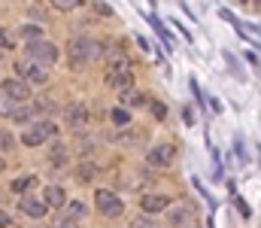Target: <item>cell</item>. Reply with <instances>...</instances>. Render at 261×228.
<instances>
[{
  "mask_svg": "<svg viewBox=\"0 0 261 228\" xmlns=\"http://www.w3.org/2000/svg\"><path fill=\"white\" fill-rule=\"evenodd\" d=\"M21 213L24 216H34V219H43L46 216V204L43 201H37V198H21Z\"/></svg>",
  "mask_w": 261,
  "mask_h": 228,
  "instance_id": "cell-11",
  "label": "cell"
},
{
  "mask_svg": "<svg viewBox=\"0 0 261 228\" xmlns=\"http://www.w3.org/2000/svg\"><path fill=\"white\" fill-rule=\"evenodd\" d=\"M152 113H155V119H164L167 116V107L164 104H152Z\"/></svg>",
  "mask_w": 261,
  "mask_h": 228,
  "instance_id": "cell-25",
  "label": "cell"
},
{
  "mask_svg": "<svg viewBox=\"0 0 261 228\" xmlns=\"http://www.w3.org/2000/svg\"><path fill=\"white\" fill-rule=\"evenodd\" d=\"M143 210L146 213H158V210H167L170 207V198L167 195H143Z\"/></svg>",
  "mask_w": 261,
  "mask_h": 228,
  "instance_id": "cell-9",
  "label": "cell"
},
{
  "mask_svg": "<svg viewBox=\"0 0 261 228\" xmlns=\"http://www.w3.org/2000/svg\"><path fill=\"white\" fill-rule=\"evenodd\" d=\"M243 3H249V0H243Z\"/></svg>",
  "mask_w": 261,
  "mask_h": 228,
  "instance_id": "cell-32",
  "label": "cell"
},
{
  "mask_svg": "<svg viewBox=\"0 0 261 228\" xmlns=\"http://www.w3.org/2000/svg\"><path fill=\"white\" fill-rule=\"evenodd\" d=\"M46 198H43V204L46 207H64L67 204V195H64V189L61 186H46V192H43Z\"/></svg>",
  "mask_w": 261,
  "mask_h": 228,
  "instance_id": "cell-12",
  "label": "cell"
},
{
  "mask_svg": "<svg viewBox=\"0 0 261 228\" xmlns=\"http://www.w3.org/2000/svg\"><path fill=\"white\" fill-rule=\"evenodd\" d=\"M34 186H37L34 176H18V180L12 183V192H28V189H34Z\"/></svg>",
  "mask_w": 261,
  "mask_h": 228,
  "instance_id": "cell-15",
  "label": "cell"
},
{
  "mask_svg": "<svg viewBox=\"0 0 261 228\" xmlns=\"http://www.w3.org/2000/svg\"><path fill=\"white\" fill-rule=\"evenodd\" d=\"M134 228H158L152 219H134Z\"/></svg>",
  "mask_w": 261,
  "mask_h": 228,
  "instance_id": "cell-26",
  "label": "cell"
},
{
  "mask_svg": "<svg viewBox=\"0 0 261 228\" xmlns=\"http://www.w3.org/2000/svg\"><path fill=\"white\" fill-rule=\"evenodd\" d=\"M12 110H15V100L0 97V116H12Z\"/></svg>",
  "mask_w": 261,
  "mask_h": 228,
  "instance_id": "cell-18",
  "label": "cell"
},
{
  "mask_svg": "<svg viewBox=\"0 0 261 228\" xmlns=\"http://www.w3.org/2000/svg\"><path fill=\"white\" fill-rule=\"evenodd\" d=\"M21 34H24L28 40H40V28H37V24H24V28H21Z\"/></svg>",
  "mask_w": 261,
  "mask_h": 228,
  "instance_id": "cell-20",
  "label": "cell"
},
{
  "mask_svg": "<svg viewBox=\"0 0 261 228\" xmlns=\"http://www.w3.org/2000/svg\"><path fill=\"white\" fill-rule=\"evenodd\" d=\"M94 204H97V210L103 213V216H122L125 213V204L119 201V195H113V192H107V189H100L97 195H94Z\"/></svg>",
  "mask_w": 261,
  "mask_h": 228,
  "instance_id": "cell-5",
  "label": "cell"
},
{
  "mask_svg": "<svg viewBox=\"0 0 261 228\" xmlns=\"http://www.w3.org/2000/svg\"><path fill=\"white\" fill-rule=\"evenodd\" d=\"M0 49H12V37L0 28Z\"/></svg>",
  "mask_w": 261,
  "mask_h": 228,
  "instance_id": "cell-24",
  "label": "cell"
},
{
  "mask_svg": "<svg viewBox=\"0 0 261 228\" xmlns=\"http://www.w3.org/2000/svg\"><path fill=\"white\" fill-rule=\"evenodd\" d=\"M173 152H176L173 146H167V143H164V146H152L146 158H149V164H155V167H164V164H170V161H173Z\"/></svg>",
  "mask_w": 261,
  "mask_h": 228,
  "instance_id": "cell-8",
  "label": "cell"
},
{
  "mask_svg": "<svg viewBox=\"0 0 261 228\" xmlns=\"http://www.w3.org/2000/svg\"><path fill=\"white\" fill-rule=\"evenodd\" d=\"M49 3H52L55 9H61V12H70V9H76L82 0H49Z\"/></svg>",
  "mask_w": 261,
  "mask_h": 228,
  "instance_id": "cell-16",
  "label": "cell"
},
{
  "mask_svg": "<svg viewBox=\"0 0 261 228\" xmlns=\"http://www.w3.org/2000/svg\"><path fill=\"white\" fill-rule=\"evenodd\" d=\"M76 216H85V204L82 201H73L70 204V219H76Z\"/></svg>",
  "mask_w": 261,
  "mask_h": 228,
  "instance_id": "cell-21",
  "label": "cell"
},
{
  "mask_svg": "<svg viewBox=\"0 0 261 228\" xmlns=\"http://www.w3.org/2000/svg\"><path fill=\"white\" fill-rule=\"evenodd\" d=\"M119 100H122L125 107H128V104L134 107V104H140V100H143V94H137V91H130V88H128V91H122V97H119Z\"/></svg>",
  "mask_w": 261,
  "mask_h": 228,
  "instance_id": "cell-17",
  "label": "cell"
},
{
  "mask_svg": "<svg viewBox=\"0 0 261 228\" xmlns=\"http://www.w3.org/2000/svg\"><path fill=\"white\" fill-rule=\"evenodd\" d=\"M64 119L73 125V128H82V125L88 122V110H85L82 104H70V107H67V113H64Z\"/></svg>",
  "mask_w": 261,
  "mask_h": 228,
  "instance_id": "cell-10",
  "label": "cell"
},
{
  "mask_svg": "<svg viewBox=\"0 0 261 228\" xmlns=\"http://www.w3.org/2000/svg\"><path fill=\"white\" fill-rule=\"evenodd\" d=\"M0 170H3V158H0Z\"/></svg>",
  "mask_w": 261,
  "mask_h": 228,
  "instance_id": "cell-30",
  "label": "cell"
},
{
  "mask_svg": "<svg viewBox=\"0 0 261 228\" xmlns=\"http://www.w3.org/2000/svg\"><path fill=\"white\" fill-rule=\"evenodd\" d=\"M3 97H9V100H15V104H24V100H31V88L21 82V79H3Z\"/></svg>",
  "mask_w": 261,
  "mask_h": 228,
  "instance_id": "cell-6",
  "label": "cell"
},
{
  "mask_svg": "<svg viewBox=\"0 0 261 228\" xmlns=\"http://www.w3.org/2000/svg\"><path fill=\"white\" fill-rule=\"evenodd\" d=\"M34 116H37V107H15L9 119H12V122H31Z\"/></svg>",
  "mask_w": 261,
  "mask_h": 228,
  "instance_id": "cell-14",
  "label": "cell"
},
{
  "mask_svg": "<svg viewBox=\"0 0 261 228\" xmlns=\"http://www.w3.org/2000/svg\"><path fill=\"white\" fill-rule=\"evenodd\" d=\"M28 58L37 64H52L58 61V46L43 43V40H28Z\"/></svg>",
  "mask_w": 261,
  "mask_h": 228,
  "instance_id": "cell-3",
  "label": "cell"
},
{
  "mask_svg": "<svg viewBox=\"0 0 261 228\" xmlns=\"http://www.w3.org/2000/svg\"><path fill=\"white\" fill-rule=\"evenodd\" d=\"M0 225H9V213L6 210H0Z\"/></svg>",
  "mask_w": 261,
  "mask_h": 228,
  "instance_id": "cell-29",
  "label": "cell"
},
{
  "mask_svg": "<svg viewBox=\"0 0 261 228\" xmlns=\"http://www.w3.org/2000/svg\"><path fill=\"white\" fill-rule=\"evenodd\" d=\"M107 67H110V76H107V82L110 85H130V79H134V73H130V61L128 55H122V52H110L107 55Z\"/></svg>",
  "mask_w": 261,
  "mask_h": 228,
  "instance_id": "cell-1",
  "label": "cell"
},
{
  "mask_svg": "<svg viewBox=\"0 0 261 228\" xmlns=\"http://www.w3.org/2000/svg\"><path fill=\"white\" fill-rule=\"evenodd\" d=\"M103 55H107L103 43H94V40H85V37H76V40H70V58H73L76 64H82V61H91V58H103Z\"/></svg>",
  "mask_w": 261,
  "mask_h": 228,
  "instance_id": "cell-2",
  "label": "cell"
},
{
  "mask_svg": "<svg viewBox=\"0 0 261 228\" xmlns=\"http://www.w3.org/2000/svg\"><path fill=\"white\" fill-rule=\"evenodd\" d=\"M15 73L24 76V79H31V82H37V85H43V82L49 79L46 67H43V64H37V61H18V64H15Z\"/></svg>",
  "mask_w": 261,
  "mask_h": 228,
  "instance_id": "cell-7",
  "label": "cell"
},
{
  "mask_svg": "<svg viewBox=\"0 0 261 228\" xmlns=\"http://www.w3.org/2000/svg\"><path fill=\"white\" fill-rule=\"evenodd\" d=\"M55 228H79V222H76V219H70V216H67V219H61V222H58V225Z\"/></svg>",
  "mask_w": 261,
  "mask_h": 228,
  "instance_id": "cell-27",
  "label": "cell"
},
{
  "mask_svg": "<svg viewBox=\"0 0 261 228\" xmlns=\"http://www.w3.org/2000/svg\"><path fill=\"white\" fill-rule=\"evenodd\" d=\"M0 58H3V49H0Z\"/></svg>",
  "mask_w": 261,
  "mask_h": 228,
  "instance_id": "cell-31",
  "label": "cell"
},
{
  "mask_svg": "<svg viewBox=\"0 0 261 228\" xmlns=\"http://www.w3.org/2000/svg\"><path fill=\"white\" fill-rule=\"evenodd\" d=\"M9 146H12V137H9V134H3V131H0V149H9Z\"/></svg>",
  "mask_w": 261,
  "mask_h": 228,
  "instance_id": "cell-28",
  "label": "cell"
},
{
  "mask_svg": "<svg viewBox=\"0 0 261 228\" xmlns=\"http://www.w3.org/2000/svg\"><path fill=\"white\" fill-rule=\"evenodd\" d=\"M49 155H52V161H58V164H61V161H64V155H67L64 143H55V146H52V152H49Z\"/></svg>",
  "mask_w": 261,
  "mask_h": 228,
  "instance_id": "cell-19",
  "label": "cell"
},
{
  "mask_svg": "<svg viewBox=\"0 0 261 228\" xmlns=\"http://www.w3.org/2000/svg\"><path fill=\"white\" fill-rule=\"evenodd\" d=\"M170 222H173V225H182V222H186V210H173V213H170Z\"/></svg>",
  "mask_w": 261,
  "mask_h": 228,
  "instance_id": "cell-23",
  "label": "cell"
},
{
  "mask_svg": "<svg viewBox=\"0 0 261 228\" xmlns=\"http://www.w3.org/2000/svg\"><path fill=\"white\" fill-rule=\"evenodd\" d=\"M55 134H58L55 122H37L34 128H28V131L21 134V140H24V146H40L43 140H49V137H55Z\"/></svg>",
  "mask_w": 261,
  "mask_h": 228,
  "instance_id": "cell-4",
  "label": "cell"
},
{
  "mask_svg": "<svg viewBox=\"0 0 261 228\" xmlns=\"http://www.w3.org/2000/svg\"><path fill=\"white\" fill-rule=\"evenodd\" d=\"M94 176H97V167H94L91 161H82L79 170H76V180H79V183H91Z\"/></svg>",
  "mask_w": 261,
  "mask_h": 228,
  "instance_id": "cell-13",
  "label": "cell"
},
{
  "mask_svg": "<svg viewBox=\"0 0 261 228\" xmlns=\"http://www.w3.org/2000/svg\"><path fill=\"white\" fill-rule=\"evenodd\" d=\"M113 122H116V125H128L130 116L125 113V110H113Z\"/></svg>",
  "mask_w": 261,
  "mask_h": 228,
  "instance_id": "cell-22",
  "label": "cell"
}]
</instances>
